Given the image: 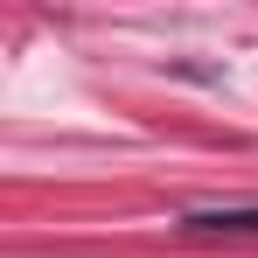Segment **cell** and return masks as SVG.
Returning <instances> with one entry per match:
<instances>
[{
  "label": "cell",
  "mask_w": 258,
  "mask_h": 258,
  "mask_svg": "<svg viewBox=\"0 0 258 258\" xmlns=\"http://www.w3.org/2000/svg\"><path fill=\"white\" fill-rule=\"evenodd\" d=\"M196 230H258V210H196Z\"/></svg>",
  "instance_id": "6da1fadb"
}]
</instances>
